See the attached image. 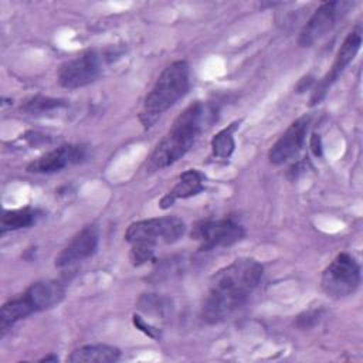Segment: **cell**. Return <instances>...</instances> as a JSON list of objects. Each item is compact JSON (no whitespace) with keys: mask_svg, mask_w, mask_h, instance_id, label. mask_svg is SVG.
Masks as SVG:
<instances>
[{"mask_svg":"<svg viewBox=\"0 0 363 363\" xmlns=\"http://www.w3.org/2000/svg\"><path fill=\"white\" fill-rule=\"evenodd\" d=\"M262 274V265L254 258H238L218 269L203 299L201 319L216 325L231 318L254 294Z\"/></svg>","mask_w":363,"mask_h":363,"instance_id":"6da1fadb","label":"cell"},{"mask_svg":"<svg viewBox=\"0 0 363 363\" xmlns=\"http://www.w3.org/2000/svg\"><path fill=\"white\" fill-rule=\"evenodd\" d=\"M214 111L206 104H190L173 122L169 132L156 145L146 160V172L163 170L182 159L194 145L206 123L213 121Z\"/></svg>","mask_w":363,"mask_h":363,"instance_id":"7a4b0ae2","label":"cell"},{"mask_svg":"<svg viewBox=\"0 0 363 363\" xmlns=\"http://www.w3.org/2000/svg\"><path fill=\"white\" fill-rule=\"evenodd\" d=\"M186 231L182 218L174 216L155 217L132 223L125 233V240L130 245L129 259L139 267L149 262L159 244H173Z\"/></svg>","mask_w":363,"mask_h":363,"instance_id":"3957f363","label":"cell"},{"mask_svg":"<svg viewBox=\"0 0 363 363\" xmlns=\"http://www.w3.org/2000/svg\"><path fill=\"white\" fill-rule=\"evenodd\" d=\"M190 88V67L184 60H177L167 65L152 89L146 94L139 113V121L145 129H150L157 119L180 101Z\"/></svg>","mask_w":363,"mask_h":363,"instance_id":"277c9868","label":"cell"},{"mask_svg":"<svg viewBox=\"0 0 363 363\" xmlns=\"http://www.w3.org/2000/svg\"><path fill=\"white\" fill-rule=\"evenodd\" d=\"M65 298V288L54 279H43L31 284L21 295L6 301L0 311V333L4 335L18 320L48 311L60 305Z\"/></svg>","mask_w":363,"mask_h":363,"instance_id":"5b68a950","label":"cell"},{"mask_svg":"<svg viewBox=\"0 0 363 363\" xmlns=\"http://www.w3.org/2000/svg\"><path fill=\"white\" fill-rule=\"evenodd\" d=\"M359 285L360 265L349 252L337 254L322 272L320 286L329 298H346L354 294Z\"/></svg>","mask_w":363,"mask_h":363,"instance_id":"8992f818","label":"cell"},{"mask_svg":"<svg viewBox=\"0 0 363 363\" xmlns=\"http://www.w3.org/2000/svg\"><path fill=\"white\" fill-rule=\"evenodd\" d=\"M111 54L88 50L75 58L65 61L58 69V82L67 89H77L95 82L105 64H108Z\"/></svg>","mask_w":363,"mask_h":363,"instance_id":"52a82bcc","label":"cell"},{"mask_svg":"<svg viewBox=\"0 0 363 363\" xmlns=\"http://www.w3.org/2000/svg\"><path fill=\"white\" fill-rule=\"evenodd\" d=\"M245 237L244 227L233 217L201 220L194 224L191 238L200 244V251L230 247Z\"/></svg>","mask_w":363,"mask_h":363,"instance_id":"ba28073f","label":"cell"},{"mask_svg":"<svg viewBox=\"0 0 363 363\" xmlns=\"http://www.w3.org/2000/svg\"><path fill=\"white\" fill-rule=\"evenodd\" d=\"M353 7L352 1H325L308 18L299 33L301 47H312L316 41L329 34L337 21Z\"/></svg>","mask_w":363,"mask_h":363,"instance_id":"9c48e42d","label":"cell"},{"mask_svg":"<svg viewBox=\"0 0 363 363\" xmlns=\"http://www.w3.org/2000/svg\"><path fill=\"white\" fill-rule=\"evenodd\" d=\"M360 45H362V34H360V31L353 30V31H350L345 37L340 48L337 50V54L335 57V61H333L330 69L313 86L311 98H309V106H315V105L320 104L325 99V96L328 95V92L332 88V85L343 74L346 67L354 60L356 54L360 50Z\"/></svg>","mask_w":363,"mask_h":363,"instance_id":"30bf717a","label":"cell"},{"mask_svg":"<svg viewBox=\"0 0 363 363\" xmlns=\"http://www.w3.org/2000/svg\"><path fill=\"white\" fill-rule=\"evenodd\" d=\"M311 116L303 115L298 119H295L286 130L277 139V142L271 146L268 159L272 164L279 166L291 159H294L303 147L306 133L309 129Z\"/></svg>","mask_w":363,"mask_h":363,"instance_id":"8fae6325","label":"cell"},{"mask_svg":"<svg viewBox=\"0 0 363 363\" xmlns=\"http://www.w3.org/2000/svg\"><path fill=\"white\" fill-rule=\"evenodd\" d=\"M86 157V149L82 145H61L43 156L37 157L27 166V172L30 173H55L68 166L78 164Z\"/></svg>","mask_w":363,"mask_h":363,"instance_id":"7c38bea8","label":"cell"},{"mask_svg":"<svg viewBox=\"0 0 363 363\" xmlns=\"http://www.w3.org/2000/svg\"><path fill=\"white\" fill-rule=\"evenodd\" d=\"M99 234L95 225H86L60 251L55 257V267L65 268L92 257L98 248Z\"/></svg>","mask_w":363,"mask_h":363,"instance_id":"4fadbf2b","label":"cell"},{"mask_svg":"<svg viewBox=\"0 0 363 363\" xmlns=\"http://www.w3.org/2000/svg\"><path fill=\"white\" fill-rule=\"evenodd\" d=\"M204 189V176L201 172L196 169H189L183 172L176 184L169 190L167 194H164L159 203L160 208L166 210L174 204L179 199H190L193 196H197Z\"/></svg>","mask_w":363,"mask_h":363,"instance_id":"5bb4252c","label":"cell"},{"mask_svg":"<svg viewBox=\"0 0 363 363\" xmlns=\"http://www.w3.org/2000/svg\"><path fill=\"white\" fill-rule=\"evenodd\" d=\"M121 350L105 343L84 345L71 352L67 357L69 363H113L119 360Z\"/></svg>","mask_w":363,"mask_h":363,"instance_id":"9a60e30c","label":"cell"},{"mask_svg":"<svg viewBox=\"0 0 363 363\" xmlns=\"http://www.w3.org/2000/svg\"><path fill=\"white\" fill-rule=\"evenodd\" d=\"M41 216V210L33 207L4 210L0 217V234L4 235L7 231L28 228L34 225Z\"/></svg>","mask_w":363,"mask_h":363,"instance_id":"2e32d148","label":"cell"},{"mask_svg":"<svg viewBox=\"0 0 363 363\" xmlns=\"http://www.w3.org/2000/svg\"><path fill=\"white\" fill-rule=\"evenodd\" d=\"M238 128V122H233L227 128L221 129L218 133H216L211 139V150L216 157L220 159H228L231 153L234 152L235 142H234V132Z\"/></svg>","mask_w":363,"mask_h":363,"instance_id":"e0dca14e","label":"cell"},{"mask_svg":"<svg viewBox=\"0 0 363 363\" xmlns=\"http://www.w3.org/2000/svg\"><path fill=\"white\" fill-rule=\"evenodd\" d=\"M64 106H67V101H64V99L35 95V96L26 99L21 104L20 111L24 113H28V115H41V113H47V112H51L54 109H60Z\"/></svg>","mask_w":363,"mask_h":363,"instance_id":"ac0fdd59","label":"cell"},{"mask_svg":"<svg viewBox=\"0 0 363 363\" xmlns=\"http://www.w3.org/2000/svg\"><path fill=\"white\" fill-rule=\"evenodd\" d=\"M319 318H320V311H309V312H305L303 315L298 316L296 325L302 329L311 328L319 322Z\"/></svg>","mask_w":363,"mask_h":363,"instance_id":"d6986e66","label":"cell"},{"mask_svg":"<svg viewBox=\"0 0 363 363\" xmlns=\"http://www.w3.org/2000/svg\"><path fill=\"white\" fill-rule=\"evenodd\" d=\"M311 149L315 156H322V139L320 135L313 133L311 138Z\"/></svg>","mask_w":363,"mask_h":363,"instance_id":"ffe728a7","label":"cell"},{"mask_svg":"<svg viewBox=\"0 0 363 363\" xmlns=\"http://www.w3.org/2000/svg\"><path fill=\"white\" fill-rule=\"evenodd\" d=\"M38 362H58V357L55 354H50V356L41 357Z\"/></svg>","mask_w":363,"mask_h":363,"instance_id":"44dd1931","label":"cell"}]
</instances>
